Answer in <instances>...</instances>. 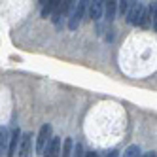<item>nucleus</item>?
<instances>
[{
    "mask_svg": "<svg viewBox=\"0 0 157 157\" xmlns=\"http://www.w3.org/2000/svg\"><path fill=\"white\" fill-rule=\"evenodd\" d=\"M85 10H87V0H76L74 8L70 10V13H68V29L70 30H78V27L82 25Z\"/></svg>",
    "mask_w": 157,
    "mask_h": 157,
    "instance_id": "nucleus-1",
    "label": "nucleus"
},
{
    "mask_svg": "<svg viewBox=\"0 0 157 157\" xmlns=\"http://www.w3.org/2000/svg\"><path fill=\"white\" fill-rule=\"evenodd\" d=\"M74 4H76V0H61V2L57 4V8L53 10V23L55 25H61V21L64 19V17H68V13H70V10L74 8Z\"/></svg>",
    "mask_w": 157,
    "mask_h": 157,
    "instance_id": "nucleus-2",
    "label": "nucleus"
},
{
    "mask_svg": "<svg viewBox=\"0 0 157 157\" xmlns=\"http://www.w3.org/2000/svg\"><path fill=\"white\" fill-rule=\"evenodd\" d=\"M53 134V127L49 125V123H44V125L40 127V132H38V140H36V153H42L44 148H46L48 140L51 138Z\"/></svg>",
    "mask_w": 157,
    "mask_h": 157,
    "instance_id": "nucleus-3",
    "label": "nucleus"
},
{
    "mask_svg": "<svg viewBox=\"0 0 157 157\" xmlns=\"http://www.w3.org/2000/svg\"><path fill=\"white\" fill-rule=\"evenodd\" d=\"M87 10L91 21H98L104 12V0H87Z\"/></svg>",
    "mask_w": 157,
    "mask_h": 157,
    "instance_id": "nucleus-4",
    "label": "nucleus"
},
{
    "mask_svg": "<svg viewBox=\"0 0 157 157\" xmlns=\"http://www.w3.org/2000/svg\"><path fill=\"white\" fill-rule=\"evenodd\" d=\"M142 4L138 2V0H134V2H132V6L129 8V12L125 13L127 15V21H129V23L131 25H138V21H140V15H142Z\"/></svg>",
    "mask_w": 157,
    "mask_h": 157,
    "instance_id": "nucleus-5",
    "label": "nucleus"
},
{
    "mask_svg": "<svg viewBox=\"0 0 157 157\" xmlns=\"http://www.w3.org/2000/svg\"><path fill=\"white\" fill-rule=\"evenodd\" d=\"M19 140H21V131H19V127H15L12 132H10V142H8V153L6 155H17Z\"/></svg>",
    "mask_w": 157,
    "mask_h": 157,
    "instance_id": "nucleus-6",
    "label": "nucleus"
},
{
    "mask_svg": "<svg viewBox=\"0 0 157 157\" xmlns=\"http://www.w3.org/2000/svg\"><path fill=\"white\" fill-rule=\"evenodd\" d=\"M30 148H32V134H30V132L21 134V140H19V153H17V155H21V157L30 155Z\"/></svg>",
    "mask_w": 157,
    "mask_h": 157,
    "instance_id": "nucleus-7",
    "label": "nucleus"
},
{
    "mask_svg": "<svg viewBox=\"0 0 157 157\" xmlns=\"http://www.w3.org/2000/svg\"><path fill=\"white\" fill-rule=\"evenodd\" d=\"M42 153H44V155H49V157L59 155V153H61V140H59L57 136H51V138H49V144L44 148Z\"/></svg>",
    "mask_w": 157,
    "mask_h": 157,
    "instance_id": "nucleus-8",
    "label": "nucleus"
},
{
    "mask_svg": "<svg viewBox=\"0 0 157 157\" xmlns=\"http://www.w3.org/2000/svg\"><path fill=\"white\" fill-rule=\"evenodd\" d=\"M106 15V21L112 23V21L116 19V13H117V0H104V12Z\"/></svg>",
    "mask_w": 157,
    "mask_h": 157,
    "instance_id": "nucleus-9",
    "label": "nucleus"
},
{
    "mask_svg": "<svg viewBox=\"0 0 157 157\" xmlns=\"http://www.w3.org/2000/svg\"><path fill=\"white\" fill-rule=\"evenodd\" d=\"M8 142H10V129L0 125V153H8Z\"/></svg>",
    "mask_w": 157,
    "mask_h": 157,
    "instance_id": "nucleus-10",
    "label": "nucleus"
},
{
    "mask_svg": "<svg viewBox=\"0 0 157 157\" xmlns=\"http://www.w3.org/2000/svg\"><path fill=\"white\" fill-rule=\"evenodd\" d=\"M59 2H61V0H46V4L42 6V17H44V19L51 17L53 10L57 8V4H59Z\"/></svg>",
    "mask_w": 157,
    "mask_h": 157,
    "instance_id": "nucleus-11",
    "label": "nucleus"
},
{
    "mask_svg": "<svg viewBox=\"0 0 157 157\" xmlns=\"http://www.w3.org/2000/svg\"><path fill=\"white\" fill-rule=\"evenodd\" d=\"M132 2L134 0H117V12H119L121 17H125V13L129 12V8L132 6Z\"/></svg>",
    "mask_w": 157,
    "mask_h": 157,
    "instance_id": "nucleus-12",
    "label": "nucleus"
},
{
    "mask_svg": "<svg viewBox=\"0 0 157 157\" xmlns=\"http://www.w3.org/2000/svg\"><path fill=\"white\" fill-rule=\"evenodd\" d=\"M123 153H125L127 157H136V155H140V148H138L136 144H132V146H129V148L123 151Z\"/></svg>",
    "mask_w": 157,
    "mask_h": 157,
    "instance_id": "nucleus-13",
    "label": "nucleus"
},
{
    "mask_svg": "<svg viewBox=\"0 0 157 157\" xmlns=\"http://www.w3.org/2000/svg\"><path fill=\"white\" fill-rule=\"evenodd\" d=\"M63 155H72V138H64V148Z\"/></svg>",
    "mask_w": 157,
    "mask_h": 157,
    "instance_id": "nucleus-14",
    "label": "nucleus"
},
{
    "mask_svg": "<svg viewBox=\"0 0 157 157\" xmlns=\"http://www.w3.org/2000/svg\"><path fill=\"white\" fill-rule=\"evenodd\" d=\"M74 155H83V146H82L80 142L74 146Z\"/></svg>",
    "mask_w": 157,
    "mask_h": 157,
    "instance_id": "nucleus-15",
    "label": "nucleus"
},
{
    "mask_svg": "<svg viewBox=\"0 0 157 157\" xmlns=\"http://www.w3.org/2000/svg\"><path fill=\"white\" fill-rule=\"evenodd\" d=\"M146 157H155V151H148V153H144Z\"/></svg>",
    "mask_w": 157,
    "mask_h": 157,
    "instance_id": "nucleus-16",
    "label": "nucleus"
},
{
    "mask_svg": "<svg viewBox=\"0 0 157 157\" xmlns=\"http://www.w3.org/2000/svg\"><path fill=\"white\" fill-rule=\"evenodd\" d=\"M40 4H42V6H44V4H46V0H40Z\"/></svg>",
    "mask_w": 157,
    "mask_h": 157,
    "instance_id": "nucleus-17",
    "label": "nucleus"
}]
</instances>
